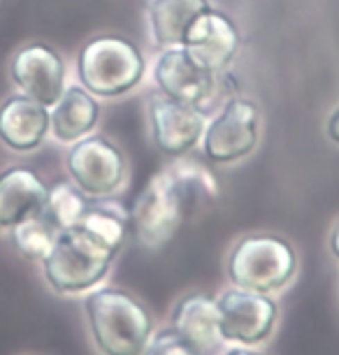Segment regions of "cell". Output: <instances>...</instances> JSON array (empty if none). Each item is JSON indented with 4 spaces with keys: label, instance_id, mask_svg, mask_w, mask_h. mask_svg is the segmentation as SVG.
Masks as SVG:
<instances>
[{
    "label": "cell",
    "instance_id": "obj_25",
    "mask_svg": "<svg viewBox=\"0 0 339 355\" xmlns=\"http://www.w3.org/2000/svg\"><path fill=\"white\" fill-rule=\"evenodd\" d=\"M337 297H339V277H337Z\"/></svg>",
    "mask_w": 339,
    "mask_h": 355
},
{
    "label": "cell",
    "instance_id": "obj_17",
    "mask_svg": "<svg viewBox=\"0 0 339 355\" xmlns=\"http://www.w3.org/2000/svg\"><path fill=\"white\" fill-rule=\"evenodd\" d=\"M75 230L119 258L130 232V211H125L121 202H114L110 198H89L86 211L82 214Z\"/></svg>",
    "mask_w": 339,
    "mask_h": 355
},
{
    "label": "cell",
    "instance_id": "obj_15",
    "mask_svg": "<svg viewBox=\"0 0 339 355\" xmlns=\"http://www.w3.org/2000/svg\"><path fill=\"white\" fill-rule=\"evenodd\" d=\"M49 135V107L24 93L0 105V142L12 151H33Z\"/></svg>",
    "mask_w": 339,
    "mask_h": 355
},
{
    "label": "cell",
    "instance_id": "obj_7",
    "mask_svg": "<svg viewBox=\"0 0 339 355\" xmlns=\"http://www.w3.org/2000/svg\"><path fill=\"white\" fill-rule=\"evenodd\" d=\"M261 137V112L254 100L230 98L202 132V151L216 165L247 158Z\"/></svg>",
    "mask_w": 339,
    "mask_h": 355
},
{
    "label": "cell",
    "instance_id": "obj_10",
    "mask_svg": "<svg viewBox=\"0 0 339 355\" xmlns=\"http://www.w3.org/2000/svg\"><path fill=\"white\" fill-rule=\"evenodd\" d=\"M149 125L156 149L172 158H182L202 139L207 114L202 107L177 103L163 93L149 100Z\"/></svg>",
    "mask_w": 339,
    "mask_h": 355
},
{
    "label": "cell",
    "instance_id": "obj_3",
    "mask_svg": "<svg viewBox=\"0 0 339 355\" xmlns=\"http://www.w3.org/2000/svg\"><path fill=\"white\" fill-rule=\"evenodd\" d=\"M300 256L295 246L277 232H249L232 244L225 256V277L230 286L277 295L297 277Z\"/></svg>",
    "mask_w": 339,
    "mask_h": 355
},
{
    "label": "cell",
    "instance_id": "obj_1",
    "mask_svg": "<svg viewBox=\"0 0 339 355\" xmlns=\"http://www.w3.org/2000/svg\"><path fill=\"white\" fill-rule=\"evenodd\" d=\"M218 196L214 177L195 163L179 160L144 184L130 209V232L149 251L161 249L179 232L198 207Z\"/></svg>",
    "mask_w": 339,
    "mask_h": 355
},
{
    "label": "cell",
    "instance_id": "obj_18",
    "mask_svg": "<svg viewBox=\"0 0 339 355\" xmlns=\"http://www.w3.org/2000/svg\"><path fill=\"white\" fill-rule=\"evenodd\" d=\"M211 8L209 0H151L149 26L158 46L184 44V35L198 15Z\"/></svg>",
    "mask_w": 339,
    "mask_h": 355
},
{
    "label": "cell",
    "instance_id": "obj_23",
    "mask_svg": "<svg viewBox=\"0 0 339 355\" xmlns=\"http://www.w3.org/2000/svg\"><path fill=\"white\" fill-rule=\"evenodd\" d=\"M325 135L330 137V142L339 144V105L335 107V112L330 114L328 123H325Z\"/></svg>",
    "mask_w": 339,
    "mask_h": 355
},
{
    "label": "cell",
    "instance_id": "obj_6",
    "mask_svg": "<svg viewBox=\"0 0 339 355\" xmlns=\"http://www.w3.org/2000/svg\"><path fill=\"white\" fill-rule=\"evenodd\" d=\"M218 334L223 344L263 346L279 325V302L275 295L230 286L216 295Z\"/></svg>",
    "mask_w": 339,
    "mask_h": 355
},
{
    "label": "cell",
    "instance_id": "obj_13",
    "mask_svg": "<svg viewBox=\"0 0 339 355\" xmlns=\"http://www.w3.org/2000/svg\"><path fill=\"white\" fill-rule=\"evenodd\" d=\"M239 44L242 35L235 21L216 8H207L198 15L184 35L186 49L214 72L228 68V63L237 56Z\"/></svg>",
    "mask_w": 339,
    "mask_h": 355
},
{
    "label": "cell",
    "instance_id": "obj_12",
    "mask_svg": "<svg viewBox=\"0 0 339 355\" xmlns=\"http://www.w3.org/2000/svg\"><path fill=\"white\" fill-rule=\"evenodd\" d=\"M168 325L200 355H218L225 346L218 334L216 297L205 291L182 295L170 309Z\"/></svg>",
    "mask_w": 339,
    "mask_h": 355
},
{
    "label": "cell",
    "instance_id": "obj_5",
    "mask_svg": "<svg viewBox=\"0 0 339 355\" xmlns=\"http://www.w3.org/2000/svg\"><path fill=\"white\" fill-rule=\"evenodd\" d=\"M114 256L93 244L89 237L70 227L58 232L49 256L42 263V274L49 288L58 295H86L103 286L110 277Z\"/></svg>",
    "mask_w": 339,
    "mask_h": 355
},
{
    "label": "cell",
    "instance_id": "obj_19",
    "mask_svg": "<svg viewBox=\"0 0 339 355\" xmlns=\"http://www.w3.org/2000/svg\"><path fill=\"white\" fill-rule=\"evenodd\" d=\"M86 205H89V198L75 184L58 182L46 191V202L42 214L56 225L58 232H63L79 223L82 214L86 211Z\"/></svg>",
    "mask_w": 339,
    "mask_h": 355
},
{
    "label": "cell",
    "instance_id": "obj_4",
    "mask_svg": "<svg viewBox=\"0 0 339 355\" xmlns=\"http://www.w3.org/2000/svg\"><path fill=\"white\" fill-rule=\"evenodd\" d=\"M147 63L130 40L101 35L89 40L77 56L79 82L96 98H119L142 82Z\"/></svg>",
    "mask_w": 339,
    "mask_h": 355
},
{
    "label": "cell",
    "instance_id": "obj_9",
    "mask_svg": "<svg viewBox=\"0 0 339 355\" xmlns=\"http://www.w3.org/2000/svg\"><path fill=\"white\" fill-rule=\"evenodd\" d=\"M154 82L158 86V93L163 96L177 100V103L202 107L211 100L216 72L209 70L200 58L193 56L184 44L165 46L156 56Z\"/></svg>",
    "mask_w": 339,
    "mask_h": 355
},
{
    "label": "cell",
    "instance_id": "obj_24",
    "mask_svg": "<svg viewBox=\"0 0 339 355\" xmlns=\"http://www.w3.org/2000/svg\"><path fill=\"white\" fill-rule=\"evenodd\" d=\"M328 249L332 253V258L339 263V218L335 220V225H332V230L328 234Z\"/></svg>",
    "mask_w": 339,
    "mask_h": 355
},
{
    "label": "cell",
    "instance_id": "obj_14",
    "mask_svg": "<svg viewBox=\"0 0 339 355\" xmlns=\"http://www.w3.org/2000/svg\"><path fill=\"white\" fill-rule=\"evenodd\" d=\"M46 191L49 186L31 167L12 165L0 172V230H12L42 214Z\"/></svg>",
    "mask_w": 339,
    "mask_h": 355
},
{
    "label": "cell",
    "instance_id": "obj_8",
    "mask_svg": "<svg viewBox=\"0 0 339 355\" xmlns=\"http://www.w3.org/2000/svg\"><path fill=\"white\" fill-rule=\"evenodd\" d=\"M65 167L86 198H110L125 182L123 153L103 135H86L70 144Z\"/></svg>",
    "mask_w": 339,
    "mask_h": 355
},
{
    "label": "cell",
    "instance_id": "obj_2",
    "mask_svg": "<svg viewBox=\"0 0 339 355\" xmlns=\"http://www.w3.org/2000/svg\"><path fill=\"white\" fill-rule=\"evenodd\" d=\"M82 309L98 355H142L156 332L151 309L125 288H93L84 295Z\"/></svg>",
    "mask_w": 339,
    "mask_h": 355
},
{
    "label": "cell",
    "instance_id": "obj_22",
    "mask_svg": "<svg viewBox=\"0 0 339 355\" xmlns=\"http://www.w3.org/2000/svg\"><path fill=\"white\" fill-rule=\"evenodd\" d=\"M218 355H268L263 353L261 348H254V346H237V344H225L221 348Z\"/></svg>",
    "mask_w": 339,
    "mask_h": 355
},
{
    "label": "cell",
    "instance_id": "obj_20",
    "mask_svg": "<svg viewBox=\"0 0 339 355\" xmlns=\"http://www.w3.org/2000/svg\"><path fill=\"white\" fill-rule=\"evenodd\" d=\"M10 234H12V242H15L17 251L21 253L24 258L33 260V263H42V260L49 256L51 246L56 242L58 230L44 214H37V216L15 225L10 230Z\"/></svg>",
    "mask_w": 339,
    "mask_h": 355
},
{
    "label": "cell",
    "instance_id": "obj_11",
    "mask_svg": "<svg viewBox=\"0 0 339 355\" xmlns=\"http://www.w3.org/2000/svg\"><path fill=\"white\" fill-rule=\"evenodd\" d=\"M12 82L19 93L37 100L44 107H54L65 91V63L54 46L33 42L21 46L10 65Z\"/></svg>",
    "mask_w": 339,
    "mask_h": 355
},
{
    "label": "cell",
    "instance_id": "obj_16",
    "mask_svg": "<svg viewBox=\"0 0 339 355\" xmlns=\"http://www.w3.org/2000/svg\"><path fill=\"white\" fill-rule=\"evenodd\" d=\"M101 119V105L93 93L82 84L65 86L63 96L49 107V132L61 144H75L77 139L91 135Z\"/></svg>",
    "mask_w": 339,
    "mask_h": 355
},
{
    "label": "cell",
    "instance_id": "obj_21",
    "mask_svg": "<svg viewBox=\"0 0 339 355\" xmlns=\"http://www.w3.org/2000/svg\"><path fill=\"white\" fill-rule=\"evenodd\" d=\"M142 355H200V353L193 351L170 325H163V327H156V332L151 334L149 344L144 348Z\"/></svg>",
    "mask_w": 339,
    "mask_h": 355
}]
</instances>
